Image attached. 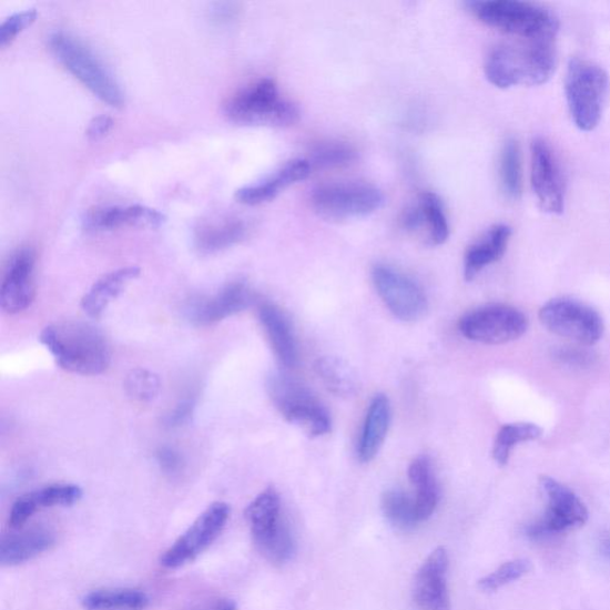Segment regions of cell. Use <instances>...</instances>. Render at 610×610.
<instances>
[{"instance_id":"f35d334b","label":"cell","mask_w":610,"mask_h":610,"mask_svg":"<svg viewBox=\"0 0 610 610\" xmlns=\"http://www.w3.org/2000/svg\"><path fill=\"white\" fill-rule=\"evenodd\" d=\"M38 19L35 9L16 12L0 26V47H7L22 30L33 24Z\"/></svg>"},{"instance_id":"ba28073f","label":"cell","mask_w":610,"mask_h":610,"mask_svg":"<svg viewBox=\"0 0 610 610\" xmlns=\"http://www.w3.org/2000/svg\"><path fill=\"white\" fill-rule=\"evenodd\" d=\"M539 486L548 507L541 519L527 526L528 538L548 539L573 531L588 521L589 512L586 505L571 489L549 476L540 477Z\"/></svg>"},{"instance_id":"7c38bea8","label":"cell","mask_w":610,"mask_h":610,"mask_svg":"<svg viewBox=\"0 0 610 610\" xmlns=\"http://www.w3.org/2000/svg\"><path fill=\"white\" fill-rule=\"evenodd\" d=\"M231 517V507L215 502L204 510L187 531L160 558L165 569H180L201 556L220 537Z\"/></svg>"},{"instance_id":"1f68e13d","label":"cell","mask_w":610,"mask_h":610,"mask_svg":"<svg viewBox=\"0 0 610 610\" xmlns=\"http://www.w3.org/2000/svg\"><path fill=\"white\" fill-rule=\"evenodd\" d=\"M416 204L421 215V231H427L430 244H445L449 236V224L440 197L433 192H425Z\"/></svg>"},{"instance_id":"8fae6325","label":"cell","mask_w":610,"mask_h":610,"mask_svg":"<svg viewBox=\"0 0 610 610\" xmlns=\"http://www.w3.org/2000/svg\"><path fill=\"white\" fill-rule=\"evenodd\" d=\"M527 316L506 304H490L464 317L459 329L465 338L486 345H502L518 340L527 332Z\"/></svg>"},{"instance_id":"60d3db41","label":"cell","mask_w":610,"mask_h":610,"mask_svg":"<svg viewBox=\"0 0 610 610\" xmlns=\"http://www.w3.org/2000/svg\"><path fill=\"white\" fill-rule=\"evenodd\" d=\"M156 459L160 468L167 475L180 474L183 469L184 461L182 456L169 446L159 449Z\"/></svg>"},{"instance_id":"e575fe53","label":"cell","mask_w":610,"mask_h":610,"mask_svg":"<svg viewBox=\"0 0 610 610\" xmlns=\"http://www.w3.org/2000/svg\"><path fill=\"white\" fill-rule=\"evenodd\" d=\"M541 435V428L533 424H510L504 426L495 440L492 449L494 460L500 467H506L514 447L521 443L537 440Z\"/></svg>"},{"instance_id":"9a60e30c","label":"cell","mask_w":610,"mask_h":610,"mask_svg":"<svg viewBox=\"0 0 610 610\" xmlns=\"http://www.w3.org/2000/svg\"><path fill=\"white\" fill-rule=\"evenodd\" d=\"M35 264V252L31 248H21L12 254L0 288V305L7 314L22 313L34 302Z\"/></svg>"},{"instance_id":"e0dca14e","label":"cell","mask_w":610,"mask_h":610,"mask_svg":"<svg viewBox=\"0 0 610 610\" xmlns=\"http://www.w3.org/2000/svg\"><path fill=\"white\" fill-rule=\"evenodd\" d=\"M253 302L251 288L241 282L231 283L221 291L191 304L189 316L199 326H211L247 309Z\"/></svg>"},{"instance_id":"5bb4252c","label":"cell","mask_w":610,"mask_h":610,"mask_svg":"<svg viewBox=\"0 0 610 610\" xmlns=\"http://www.w3.org/2000/svg\"><path fill=\"white\" fill-rule=\"evenodd\" d=\"M531 183L541 211L561 215L566 209V180L551 144L537 138L532 142Z\"/></svg>"},{"instance_id":"836d02e7","label":"cell","mask_w":610,"mask_h":610,"mask_svg":"<svg viewBox=\"0 0 610 610\" xmlns=\"http://www.w3.org/2000/svg\"><path fill=\"white\" fill-rule=\"evenodd\" d=\"M253 540L260 553L275 566L287 563L296 552L294 536L284 521L270 533Z\"/></svg>"},{"instance_id":"484cf974","label":"cell","mask_w":610,"mask_h":610,"mask_svg":"<svg viewBox=\"0 0 610 610\" xmlns=\"http://www.w3.org/2000/svg\"><path fill=\"white\" fill-rule=\"evenodd\" d=\"M409 480L416 489L415 504L420 522L428 520L436 511L440 499L439 487L428 457H417L409 467Z\"/></svg>"},{"instance_id":"7a4b0ae2","label":"cell","mask_w":610,"mask_h":610,"mask_svg":"<svg viewBox=\"0 0 610 610\" xmlns=\"http://www.w3.org/2000/svg\"><path fill=\"white\" fill-rule=\"evenodd\" d=\"M556 68L557 52L552 43L502 45L489 55L486 77L499 89L538 87L549 82Z\"/></svg>"},{"instance_id":"4fadbf2b","label":"cell","mask_w":610,"mask_h":610,"mask_svg":"<svg viewBox=\"0 0 610 610\" xmlns=\"http://www.w3.org/2000/svg\"><path fill=\"white\" fill-rule=\"evenodd\" d=\"M373 281L385 305L400 321L413 323L426 314L428 304L423 288L403 272L387 265H376Z\"/></svg>"},{"instance_id":"52a82bcc","label":"cell","mask_w":610,"mask_h":610,"mask_svg":"<svg viewBox=\"0 0 610 610\" xmlns=\"http://www.w3.org/2000/svg\"><path fill=\"white\" fill-rule=\"evenodd\" d=\"M266 389L272 404L286 421L299 427L311 438L328 435L332 429L331 416L303 384L283 374H273L267 378Z\"/></svg>"},{"instance_id":"5b68a950","label":"cell","mask_w":610,"mask_h":610,"mask_svg":"<svg viewBox=\"0 0 610 610\" xmlns=\"http://www.w3.org/2000/svg\"><path fill=\"white\" fill-rule=\"evenodd\" d=\"M48 44L61 65L95 98L114 108L123 105L124 93L116 79L84 42L58 30L48 38Z\"/></svg>"},{"instance_id":"8d00e7d4","label":"cell","mask_w":610,"mask_h":610,"mask_svg":"<svg viewBox=\"0 0 610 610\" xmlns=\"http://www.w3.org/2000/svg\"><path fill=\"white\" fill-rule=\"evenodd\" d=\"M531 570L532 563L528 559H514L481 578L478 587L484 591H496L520 580L521 577Z\"/></svg>"},{"instance_id":"4dcf8cb0","label":"cell","mask_w":610,"mask_h":610,"mask_svg":"<svg viewBox=\"0 0 610 610\" xmlns=\"http://www.w3.org/2000/svg\"><path fill=\"white\" fill-rule=\"evenodd\" d=\"M499 171L504 195L510 201H519L522 195V165L520 144L516 139L504 143Z\"/></svg>"},{"instance_id":"8992f818","label":"cell","mask_w":610,"mask_h":610,"mask_svg":"<svg viewBox=\"0 0 610 610\" xmlns=\"http://www.w3.org/2000/svg\"><path fill=\"white\" fill-rule=\"evenodd\" d=\"M226 115L235 123L284 128L301 116L298 106L283 98L272 79H262L238 91L226 105Z\"/></svg>"},{"instance_id":"6da1fadb","label":"cell","mask_w":610,"mask_h":610,"mask_svg":"<svg viewBox=\"0 0 610 610\" xmlns=\"http://www.w3.org/2000/svg\"><path fill=\"white\" fill-rule=\"evenodd\" d=\"M40 342L62 370L71 374L98 376L106 372L111 363V352L102 333L80 321H59L47 326Z\"/></svg>"},{"instance_id":"f6af8a7d","label":"cell","mask_w":610,"mask_h":610,"mask_svg":"<svg viewBox=\"0 0 610 610\" xmlns=\"http://www.w3.org/2000/svg\"><path fill=\"white\" fill-rule=\"evenodd\" d=\"M602 550L604 555L610 556V538L607 537L602 540Z\"/></svg>"},{"instance_id":"603a6c76","label":"cell","mask_w":610,"mask_h":610,"mask_svg":"<svg viewBox=\"0 0 610 610\" xmlns=\"http://www.w3.org/2000/svg\"><path fill=\"white\" fill-rule=\"evenodd\" d=\"M511 228L507 224H495L465 255L464 276L468 282L474 281L480 271L499 262L505 255L510 237Z\"/></svg>"},{"instance_id":"ffe728a7","label":"cell","mask_w":610,"mask_h":610,"mask_svg":"<svg viewBox=\"0 0 610 610\" xmlns=\"http://www.w3.org/2000/svg\"><path fill=\"white\" fill-rule=\"evenodd\" d=\"M55 543L51 529L37 527L28 531L4 536L0 541V563L18 567L50 551Z\"/></svg>"},{"instance_id":"f546056e","label":"cell","mask_w":610,"mask_h":610,"mask_svg":"<svg viewBox=\"0 0 610 610\" xmlns=\"http://www.w3.org/2000/svg\"><path fill=\"white\" fill-rule=\"evenodd\" d=\"M252 537H260L277 527L282 521L281 497L276 489L267 488L255 497L245 512Z\"/></svg>"},{"instance_id":"d6986e66","label":"cell","mask_w":610,"mask_h":610,"mask_svg":"<svg viewBox=\"0 0 610 610\" xmlns=\"http://www.w3.org/2000/svg\"><path fill=\"white\" fill-rule=\"evenodd\" d=\"M83 490L75 485L59 484L28 492L16 500L10 510L9 526L22 529L38 511L52 507H70L80 501Z\"/></svg>"},{"instance_id":"30bf717a","label":"cell","mask_w":610,"mask_h":610,"mask_svg":"<svg viewBox=\"0 0 610 610\" xmlns=\"http://www.w3.org/2000/svg\"><path fill=\"white\" fill-rule=\"evenodd\" d=\"M539 318L551 333L587 346L599 343L604 332L600 314L589 305L571 298H555L546 303L539 312Z\"/></svg>"},{"instance_id":"7402d4cb","label":"cell","mask_w":610,"mask_h":610,"mask_svg":"<svg viewBox=\"0 0 610 610\" xmlns=\"http://www.w3.org/2000/svg\"><path fill=\"white\" fill-rule=\"evenodd\" d=\"M260 318L279 363L285 367L296 366L298 353L291 321L277 305L271 303L261 305Z\"/></svg>"},{"instance_id":"d4e9b609","label":"cell","mask_w":610,"mask_h":610,"mask_svg":"<svg viewBox=\"0 0 610 610\" xmlns=\"http://www.w3.org/2000/svg\"><path fill=\"white\" fill-rule=\"evenodd\" d=\"M392 421V407L387 396L376 395L366 415L358 455L363 462H370L378 455L387 438Z\"/></svg>"},{"instance_id":"74e56055","label":"cell","mask_w":610,"mask_h":610,"mask_svg":"<svg viewBox=\"0 0 610 610\" xmlns=\"http://www.w3.org/2000/svg\"><path fill=\"white\" fill-rule=\"evenodd\" d=\"M125 387L131 396L139 400H152L160 390L159 378L146 370H135L125 380Z\"/></svg>"},{"instance_id":"ac0fdd59","label":"cell","mask_w":610,"mask_h":610,"mask_svg":"<svg viewBox=\"0 0 610 610\" xmlns=\"http://www.w3.org/2000/svg\"><path fill=\"white\" fill-rule=\"evenodd\" d=\"M308 159H293L266 179L236 191L237 202L245 205H261L275 200L283 190L307 180L312 173Z\"/></svg>"},{"instance_id":"d590c367","label":"cell","mask_w":610,"mask_h":610,"mask_svg":"<svg viewBox=\"0 0 610 610\" xmlns=\"http://www.w3.org/2000/svg\"><path fill=\"white\" fill-rule=\"evenodd\" d=\"M357 151L349 144L338 141L321 142L314 148L308 162L316 169H336L352 164Z\"/></svg>"},{"instance_id":"7bdbcfd3","label":"cell","mask_w":610,"mask_h":610,"mask_svg":"<svg viewBox=\"0 0 610 610\" xmlns=\"http://www.w3.org/2000/svg\"><path fill=\"white\" fill-rule=\"evenodd\" d=\"M112 126H114V120L111 118L105 115L94 118L88 126L87 135L91 141L101 140L109 134Z\"/></svg>"},{"instance_id":"4316f807","label":"cell","mask_w":610,"mask_h":610,"mask_svg":"<svg viewBox=\"0 0 610 610\" xmlns=\"http://www.w3.org/2000/svg\"><path fill=\"white\" fill-rule=\"evenodd\" d=\"M247 235L245 222L237 218L205 223L197 230L196 245L203 253H217L227 250Z\"/></svg>"},{"instance_id":"44dd1931","label":"cell","mask_w":610,"mask_h":610,"mask_svg":"<svg viewBox=\"0 0 610 610\" xmlns=\"http://www.w3.org/2000/svg\"><path fill=\"white\" fill-rule=\"evenodd\" d=\"M166 217L155 209L143 205L109 206L98 209L89 214L85 220L87 227L91 231H111L124 226L160 227Z\"/></svg>"},{"instance_id":"ab89813d","label":"cell","mask_w":610,"mask_h":610,"mask_svg":"<svg viewBox=\"0 0 610 610\" xmlns=\"http://www.w3.org/2000/svg\"><path fill=\"white\" fill-rule=\"evenodd\" d=\"M553 359L560 365L582 368L592 365L596 356L584 348L566 346L553 350Z\"/></svg>"},{"instance_id":"b9f144b4","label":"cell","mask_w":610,"mask_h":610,"mask_svg":"<svg viewBox=\"0 0 610 610\" xmlns=\"http://www.w3.org/2000/svg\"><path fill=\"white\" fill-rule=\"evenodd\" d=\"M195 398L186 397L181 400L179 405L167 415L166 423L171 427H179L184 425L194 411L195 408Z\"/></svg>"},{"instance_id":"277c9868","label":"cell","mask_w":610,"mask_h":610,"mask_svg":"<svg viewBox=\"0 0 610 610\" xmlns=\"http://www.w3.org/2000/svg\"><path fill=\"white\" fill-rule=\"evenodd\" d=\"M610 91L607 71L597 62L575 58L569 62L566 95L571 119L578 130H597Z\"/></svg>"},{"instance_id":"d6a6232c","label":"cell","mask_w":610,"mask_h":610,"mask_svg":"<svg viewBox=\"0 0 610 610\" xmlns=\"http://www.w3.org/2000/svg\"><path fill=\"white\" fill-rule=\"evenodd\" d=\"M382 510L384 517L398 529L411 531L421 523L417 517L415 497L404 490L392 489L385 491L382 497Z\"/></svg>"},{"instance_id":"2e32d148","label":"cell","mask_w":610,"mask_h":610,"mask_svg":"<svg viewBox=\"0 0 610 610\" xmlns=\"http://www.w3.org/2000/svg\"><path fill=\"white\" fill-rule=\"evenodd\" d=\"M449 559L445 548L433 551L417 571L414 600L423 610H449L447 571Z\"/></svg>"},{"instance_id":"cb8c5ba5","label":"cell","mask_w":610,"mask_h":610,"mask_svg":"<svg viewBox=\"0 0 610 610\" xmlns=\"http://www.w3.org/2000/svg\"><path fill=\"white\" fill-rule=\"evenodd\" d=\"M140 272L136 266L122 267L100 278L82 299L84 313L92 318L101 317L109 304L120 296L125 286L140 276Z\"/></svg>"},{"instance_id":"9c48e42d","label":"cell","mask_w":610,"mask_h":610,"mask_svg":"<svg viewBox=\"0 0 610 610\" xmlns=\"http://www.w3.org/2000/svg\"><path fill=\"white\" fill-rule=\"evenodd\" d=\"M383 192L365 183H333L316 187L311 203L317 215L327 220L362 218L379 211Z\"/></svg>"},{"instance_id":"83f0119b","label":"cell","mask_w":610,"mask_h":610,"mask_svg":"<svg viewBox=\"0 0 610 610\" xmlns=\"http://www.w3.org/2000/svg\"><path fill=\"white\" fill-rule=\"evenodd\" d=\"M314 368L318 378L334 395L347 398L359 393V378L345 360L336 357H323L316 360Z\"/></svg>"},{"instance_id":"f1b7e54d","label":"cell","mask_w":610,"mask_h":610,"mask_svg":"<svg viewBox=\"0 0 610 610\" xmlns=\"http://www.w3.org/2000/svg\"><path fill=\"white\" fill-rule=\"evenodd\" d=\"M150 598L138 589L93 590L83 599L85 610H146Z\"/></svg>"},{"instance_id":"ee69618b","label":"cell","mask_w":610,"mask_h":610,"mask_svg":"<svg viewBox=\"0 0 610 610\" xmlns=\"http://www.w3.org/2000/svg\"><path fill=\"white\" fill-rule=\"evenodd\" d=\"M237 606L233 600H221L207 610H236Z\"/></svg>"},{"instance_id":"3957f363","label":"cell","mask_w":610,"mask_h":610,"mask_svg":"<svg viewBox=\"0 0 610 610\" xmlns=\"http://www.w3.org/2000/svg\"><path fill=\"white\" fill-rule=\"evenodd\" d=\"M476 18L506 34L531 42L552 43L559 31V20L550 9L518 0L470 2Z\"/></svg>"}]
</instances>
